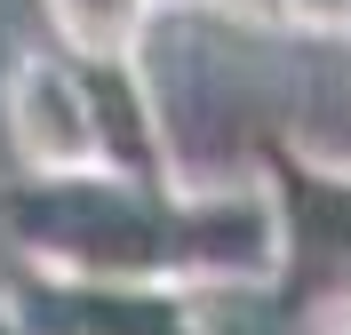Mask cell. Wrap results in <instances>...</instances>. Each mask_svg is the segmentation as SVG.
Returning <instances> with one entry per match:
<instances>
[{"label": "cell", "instance_id": "277c9868", "mask_svg": "<svg viewBox=\"0 0 351 335\" xmlns=\"http://www.w3.org/2000/svg\"><path fill=\"white\" fill-rule=\"evenodd\" d=\"M0 136L16 176H80L96 168V128H88V88L64 48H24L0 72Z\"/></svg>", "mask_w": 351, "mask_h": 335}, {"label": "cell", "instance_id": "7a4b0ae2", "mask_svg": "<svg viewBox=\"0 0 351 335\" xmlns=\"http://www.w3.org/2000/svg\"><path fill=\"white\" fill-rule=\"evenodd\" d=\"M287 223L271 176H176V288H280Z\"/></svg>", "mask_w": 351, "mask_h": 335}, {"label": "cell", "instance_id": "6da1fadb", "mask_svg": "<svg viewBox=\"0 0 351 335\" xmlns=\"http://www.w3.org/2000/svg\"><path fill=\"white\" fill-rule=\"evenodd\" d=\"M0 240L40 280H168L176 288V184H128L104 168L8 176Z\"/></svg>", "mask_w": 351, "mask_h": 335}, {"label": "cell", "instance_id": "ba28073f", "mask_svg": "<svg viewBox=\"0 0 351 335\" xmlns=\"http://www.w3.org/2000/svg\"><path fill=\"white\" fill-rule=\"evenodd\" d=\"M295 40H351V0H287Z\"/></svg>", "mask_w": 351, "mask_h": 335}, {"label": "cell", "instance_id": "8992f818", "mask_svg": "<svg viewBox=\"0 0 351 335\" xmlns=\"http://www.w3.org/2000/svg\"><path fill=\"white\" fill-rule=\"evenodd\" d=\"M64 335H199V295L168 280H48Z\"/></svg>", "mask_w": 351, "mask_h": 335}, {"label": "cell", "instance_id": "30bf717a", "mask_svg": "<svg viewBox=\"0 0 351 335\" xmlns=\"http://www.w3.org/2000/svg\"><path fill=\"white\" fill-rule=\"evenodd\" d=\"M0 335H40V327H32V312H24L16 295H0Z\"/></svg>", "mask_w": 351, "mask_h": 335}, {"label": "cell", "instance_id": "3957f363", "mask_svg": "<svg viewBox=\"0 0 351 335\" xmlns=\"http://www.w3.org/2000/svg\"><path fill=\"white\" fill-rule=\"evenodd\" d=\"M271 192L287 223V264H280V303L287 312H328L351 303V168L319 152H271Z\"/></svg>", "mask_w": 351, "mask_h": 335}, {"label": "cell", "instance_id": "7c38bea8", "mask_svg": "<svg viewBox=\"0 0 351 335\" xmlns=\"http://www.w3.org/2000/svg\"><path fill=\"white\" fill-rule=\"evenodd\" d=\"M152 8H160V16H168V8H192V0H152Z\"/></svg>", "mask_w": 351, "mask_h": 335}, {"label": "cell", "instance_id": "9c48e42d", "mask_svg": "<svg viewBox=\"0 0 351 335\" xmlns=\"http://www.w3.org/2000/svg\"><path fill=\"white\" fill-rule=\"evenodd\" d=\"M232 32H287V0H192Z\"/></svg>", "mask_w": 351, "mask_h": 335}, {"label": "cell", "instance_id": "5b68a950", "mask_svg": "<svg viewBox=\"0 0 351 335\" xmlns=\"http://www.w3.org/2000/svg\"><path fill=\"white\" fill-rule=\"evenodd\" d=\"M80 88H88V128H96V168L128 184H176V136H168L152 56H88Z\"/></svg>", "mask_w": 351, "mask_h": 335}, {"label": "cell", "instance_id": "8fae6325", "mask_svg": "<svg viewBox=\"0 0 351 335\" xmlns=\"http://www.w3.org/2000/svg\"><path fill=\"white\" fill-rule=\"evenodd\" d=\"M311 335H351V303H328V312H311Z\"/></svg>", "mask_w": 351, "mask_h": 335}, {"label": "cell", "instance_id": "52a82bcc", "mask_svg": "<svg viewBox=\"0 0 351 335\" xmlns=\"http://www.w3.org/2000/svg\"><path fill=\"white\" fill-rule=\"evenodd\" d=\"M40 16H48V48L88 64V56H144L160 8L152 0H40Z\"/></svg>", "mask_w": 351, "mask_h": 335}]
</instances>
